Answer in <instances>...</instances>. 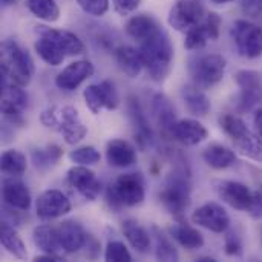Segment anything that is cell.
Wrapping results in <instances>:
<instances>
[{
  "instance_id": "obj_1",
  "label": "cell",
  "mask_w": 262,
  "mask_h": 262,
  "mask_svg": "<svg viewBox=\"0 0 262 262\" xmlns=\"http://www.w3.org/2000/svg\"><path fill=\"white\" fill-rule=\"evenodd\" d=\"M138 51L149 77L155 81H163L169 75L173 60V48L169 35L160 29L155 35L141 41Z\"/></svg>"
},
{
  "instance_id": "obj_46",
  "label": "cell",
  "mask_w": 262,
  "mask_h": 262,
  "mask_svg": "<svg viewBox=\"0 0 262 262\" xmlns=\"http://www.w3.org/2000/svg\"><path fill=\"white\" fill-rule=\"evenodd\" d=\"M253 123H255V127H256V132H258V135H259V137H262V107H259V109L255 112Z\"/></svg>"
},
{
  "instance_id": "obj_37",
  "label": "cell",
  "mask_w": 262,
  "mask_h": 262,
  "mask_svg": "<svg viewBox=\"0 0 262 262\" xmlns=\"http://www.w3.org/2000/svg\"><path fill=\"white\" fill-rule=\"evenodd\" d=\"M28 9L45 21H55L60 17V8L55 0H26Z\"/></svg>"
},
{
  "instance_id": "obj_25",
  "label": "cell",
  "mask_w": 262,
  "mask_h": 262,
  "mask_svg": "<svg viewBox=\"0 0 262 262\" xmlns=\"http://www.w3.org/2000/svg\"><path fill=\"white\" fill-rule=\"evenodd\" d=\"M152 112H154L155 120L160 124V129L163 130V134L166 137H169L170 129L177 123V120H175V109L170 104L169 98L166 95H163V94L155 95L154 100H152Z\"/></svg>"
},
{
  "instance_id": "obj_4",
  "label": "cell",
  "mask_w": 262,
  "mask_h": 262,
  "mask_svg": "<svg viewBox=\"0 0 262 262\" xmlns=\"http://www.w3.org/2000/svg\"><path fill=\"white\" fill-rule=\"evenodd\" d=\"M160 201L175 216L183 215L190 206V178L184 167H177L166 180L161 192Z\"/></svg>"
},
{
  "instance_id": "obj_8",
  "label": "cell",
  "mask_w": 262,
  "mask_h": 262,
  "mask_svg": "<svg viewBox=\"0 0 262 262\" xmlns=\"http://www.w3.org/2000/svg\"><path fill=\"white\" fill-rule=\"evenodd\" d=\"M232 35L238 52L246 58H258L262 55V28L249 21L236 20L232 28Z\"/></svg>"
},
{
  "instance_id": "obj_35",
  "label": "cell",
  "mask_w": 262,
  "mask_h": 262,
  "mask_svg": "<svg viewBox=\"0 0 262 262\" xmlns=\"http://www.w3.org/2000/svg\"><path fill=\"white\" fill-rule=\"evenodd\" d=\"M0 166H2V172L12 175V177H18L23 175L26 167H28V161L26 157L14 149L5 150L2 154V160H0Z\"/></svg>"
},
{
  "instance_id": "obj_3",
  "label": "cell",
  "mask_w": 262,
  "mask_h": 262,
  "mask_svg": "<svg viewBox=\"0 0 262 262\" xmlns=\"http://www.w3.org/2000/svg\"><path fill=\"white\" fill-rule=\"evenodd\" d=\"M40 120L46 127L58 130L68 144H77L88 134V127L83 124L78 111L72 106L51 107L41 114Z\"/></svg>"
},
{
  "instance_id": "obj_15",
  "label": "cell",
  "mask_w": 262,
  "mask_h": 262,
  "mask_svg": "<svg viewBox=\"0 0 262 262\" xmlns=\"http://www.w3.org/2000/svg\"><path fill=\"white\" fill-rule=\"evenodd\" d=\"M192 221L215 233H223L230 226V216L227 215L224 207L216 203H207L198 207L192 215Z\"/></svg>"
},
{
  "instance_id": "obj_48",
  "label": "cell",
  "mask_w": 262,
  "mask_h": 262,
  "mask_svg": "<svg viewBox=\"0 0 262 262\" xmlns=\"http://www.w3.org/2000/svg\"><path fill=\"white\" fill-rule=\"evenodd\" d=\"M213 3H216V5H226V3H230V2H233V0H212Z\"/></svg>"
},
{
  "instance_id": "obj_47",
  "label": "cell",
  "mask_w": 262,
  "mask_h": 262,
  "mask_svg": "<svg viewBox=\"0 0 262 262\" xmlns=\"http://www.w3.org/2000/svg\"><path fill=\"white\" fill-rule=\"evenodd\" d=\"M35 261L58 262V261H63V256H60V255H49V253H45L43 256H37V258H35Z\"/></svg>"
},
{
  "instance_id": "obj_16",
  "label": "cell",
  "mask_w": 262,
  "mask_h": 262,
  "mask_svg": "<svg viewBox=\"0 0 262 262\" xmlns=\"http://www.w3.org/2000/svg\"><path fill=\"white\" fill-rule=\"evenodd\" d=\"M35 210L40 220H55L69 213L71 201L60 190H46L38 196Z\"/></svg>"
},
{
  "instance_id": "obj_40",
  "label": "cell",
  "mask_w": 262,
  "mask_h": 262,
  "mask_svg": "<svg viewBox=\"0 0 262 262\" xmlns=\"http://www.w3.org/2000/svg\"><path fill=\"white\" fill-rule=\"evenodd\" d=\"M104 259L109 262H130L132 256L126 246L120 241H111L104 252Z\"/></svg>"
},
{
  "instance_id": "obj_39",
  "label": "cell",
  "mask_w": 262,
  "mask_h": 262,
  "mask_svg": "<svg viewBox=\"0 0 262 262\" xmlns=\"http://www.w3.org/2000/svg\"><path fill=\"white\" fill-rule=\"evenodd\" d=\"M69 158L72 163H77L81 166H92V164H97L100 161L101 155L95 147L84 146V147H78V149L72 150L69 154Z\"/></svg>"
},
{
  "instance_id": "obj_29",
  "label": "cell",
  "mask_w": 262,
  "mask_h": 262,
  "mask_svg": "<svg viewBox=\"0 0 262 262\" xmlns=\"http://www.w3.org/2000/svg\"><path fill=\"white\" fill-rule=\"evenodd\" d=\"M203 160L206 161L207 166L220 170L233 166L236 163V154L223 144H210L204 149Z\"/></svg>"
},
{
  "instance_id": "obj_14",
  "label": "cell",
  "mask_w": 262,
  "mask_h": 262,
  "mask_svg": "<svg viewBox=\"0 0 262 262\" xmlns=\"http://www.w3.org/2000/svg\"><path fill=\"white\" fill-rule=\"evenodd\" d=\"M215 190L218 196L236 210L247 212L253 201V192L243 183L238 181H216Z\"/></svg>"
},
{
  "instance_id": "obj_51",
  "label": "cell",
  "mask_w": 262,
  "mask_h": 262,
  "mask_svg": "<svg viewBox=\"0 0 262 262\" xmlns=\"http://www.w3.org/2000/svg\"><path fill=\"white\" fill-rule=\"evenodd\" d=\"M259 239H261V246H262V226L259 227Z\"/></svg>"
},
{
  "instance_id": "obj_13",
  "label": "cell",
  "mask_w": 262,
  "mask_h": 262,
  "mask_svg": "<svg viewBox=\"0 0 262 262\" xmlns=\"http://www.w3.org/2000/svg\"><path fill=\"white\" fill-rule=\"evenodd\" d=\"M235 81L238 83L241 94H239V104L238 109L241 112L250 111L262 97L261 75L256 71L252 69H243L238 71L235 75Z\"/></svg>"
},
{
  "instance_id": "obj_45",
  "label": "cell",
  "mask_w": 262,
  "mask_h": 262,
  "mask_svg": "<svg viewBox=\"0 0 262 262\" xmlns=\"http://www.w3.org/2000/svg\"><path fill=\"white\" fill-rule=\"evenodd\" d=\"M247 212L255 220L262 218V184L259 186V189L253 193V201H252V206Z\"/></svg>"
},
{
  "instance_id": "obj_28",
  "label": "cell",
  "mask_w": 262,
  "mask_h": 262,
  "mask_svg": "<svg viewBox=\"0 0 262 262\" xmlns=\"http://www.w3.org/2000/svg\"><path fill=\"white\" fill-rule=\"evenodd\" d=\"M115 60H117L120 69L130 78L138 77L141 69L144 68L140 51L132 46H120L115 51Z\"/></svg>"
},
{
  "instance_id": "obj_31",
  "label": "cell",
  "mask_w": 262,
  "mask_h": 262,
  "mask_svg": "<svg viewBox=\"0 0 262 262\" xmlns=\"http://www.w3.org/2000/svg\"><path fill=\"white\" fill-rule=\"evenodd\" d=\"M183 100L187 111L193 115L204 117L210 111V100L198 86H184L183 88Z\"/></svg>"
},
{
  "instance_id": "obj_41",
  "label": "cell",
  "mask_w": 262,
  "mask_h": 262,
  "mask_svg": "<svg viewBox=\"0 0 262 262\" xmlns=\"http://www.w3.org/2000/svg\"><path fill=\"white\" fill-rule=\"evenodd\" d=\"M80 8L95 17L104 15L109 9V0H77Z\"/></svg>"
},
{
  "instance_id": "obj_20",
  "label": "cell",
  "mask_w": 262,
  "mask_h": 262,
  "mask_svg": "<svg viewBox=\"0 0 262 262\" xmlns=\"http://www.w3.org/2000/svg\"><path fill=\"white\" fill-rule=\"evenodd\" d=\"M127 112H129V118L132 123V129H134V135L135 140L138 143V146L141 149L147 147L152 143L154 134H152V127L147 121V117L141 107V104L138 103L137 98L129 97V103H127Z\"/></svg>"
},
{
  "instance_id": "obj_32",
  "label": "cell",
  "mask_w": 262,
  "mask_h": 262,
  "mask_svg": "<svg viewBox=\"0 0 262 262\" xmlns=\"http://www.w3.org/2000/svg\"><path fill=\"white\" fill-rule=\"evenodd\" d=\"M40 34H41L40 38L35 41L37 54L40 55V58L45 63H48L51 66H58L64 60L66 54L63 52V49L58 46V43L54 38H51L49 35H46L43 32H40Z\"/></svg>"
},
{
  "instance_id": "obj_42",
  "label": "cell",
  "mask_w": 262,
  "mask_h": 262,
  "mask_svg": "<svg viewBox=\"0 0 262 262\" xmlns=\"http://www.w3.org/2000/svg\"><path fill=\"white\" fill-rule=\"evenodd\" d=\"M226 253L229 256H241V253H243L241 239L235 232H230L226 236Z\"/></svg>"
},
{
  "instance_id": "obj_19",
  "label": "cell",
  "mask_w": 262,
  "mask_h": 262,
  "mask_svg": "<svg viewBox=\"0 0 262 262\" xmlns=\"http://www.w3.org/2000/svg\"><path fill=\"white\" fill-rule=\"evenodd\" d=\"M207 135H209L207 129L200 121L192 120V118H184L173 124V127L170 129L169 138L184 146H195L204 141Z\"/></svg>"
},
{
  "instance_id": "obj_12",
  "label": "cell",
  "mask_w": 262,
  "mask_h": 262,
  "mask_svg": "<svg viewBox=\"0 0 262 262\" xmlns=\"http://www.w3.org/2000/svg\"><path fill=\"white\" fill-rule=\"evenodd\" d=\"M221 17L216 12H209L204 18L186 32L184 46L187 49H200L206 46L207 41H213L220 35Z\"/></svg>"
},
{
  "instance_id": "obj_36",
  "label": "cell",
  "mask_w": 262,
  "mask_h": 262,
  "mask_svg": "<svg viewBox=\"0 0 262 262\" xmlns=\"http://www.w3.org/2000/svg\"><path fill=\"white\" fill-rule=\"evenodd\" d=\"M152 233L155 236V255L157 259L160 261H178L180 255L175 249V246L172 244V241L169 239V236H166L157 226H152Z\"/></svg>"
},
{
  "instance_id": "obj_21",
  "label": "cell",
  "mask_w": 262,
  "mask_h": 262,
  "mask_svg": "<svg viewBox=\"0 0 262 262\" xmlns=\"http://www.w3.org/2000/svg\"><path fill=\"white\" fill-rule=\"evenodd\" d=\"M57 233H58V239L60 244L63 247V250L66 253H75L80 249H83L88 244V233L84 232V229L75 223V221H63L58 227H57Z\"/></svg>"
},
{
  "instance_id": "obj_43",
  "label": "cell",
  "mask_w": 262,
  "mask_h": 262,
  "mask_svg": "<svg viewBox=\"0 0 262 262\" xmlns=\"http://www.w3.org/2000/svg\"><path fill=\"white\" fill-rule=\"evenodd\" d=\"M112 2H114L115 11H117L120 15H129V14L134 12V11L140 6V3H141V0H112Z\"/></svg>"
},
{
  "instance_id": "obj_2",
  "label": "cell",
  "mask_w": 262,
  "mask_h": 262,
  "mask_svg": "<svg viewBox=\"0 0 262 262\" xmlns=\"http://www.w3.org/2000/svg\"><path fill=\"white\" fill-rule=\"evenodd\" d=\"M34 75V61L14 40L2 43V78L25 88Z\"/></svg>"
},
{
  "instance_id": "obj_27",
  "label": "cell",
  "mask_w": 262,
  "mask_h": 262,
  "mask_svg": "<svg viewBox=\"0 0 262 262\" xmlns=\"http://www.w3.org/2000/svg\"><path fill=\"white\" fill-rule=\"evenodd\" d=\"M40 32L49 35L51 38H54L58 46L63 49V52L66 55H78L84 51V45L83 41L72 32L69 31H63V29H52V28H46V26H38Z\"/></svg>"
},
{
  "instance_id": "obj_49",
  "label": "cell",
  "mask_w": 262,
  "mask_h": 262,
  "mask_svg": "<svg viewBox=\"0 0 262 262\" xmlns=\"http://www.w3.org/2000/svg\"><path fill=\"white\" fill-rule=\"evenodd\" d=\"M196 261H201V262H206V261L215 262V259H213V258H200V259H196Z\"/></svg>"
},
{
  "instance_id": "obj_34",
  "label": "cell",
  "mask_w": 262,
  "mask_h": 262,
  "mask_svg": "<svg viewBox=\"0 0 262 262\" xmlns=\"http://www.w3.org/2000/svg\"><path fill=\"white\" fill-rule=\"evenodd\" d=\"M169 230H170L172 238L189 250L201 249L204 246V236L201 235V232H198L196 229H193L187 224H183V223L175 224Z\"/></svg>"
},
{
  "instance_id": "obj_50",
  "label": "cell",
  "mask_w": 262,
  "mask_h": 262,
  "mask_svg": "<svg viewBox=\"0 0 262 262\" xmlns=\"http://www.w3.org/2000/svg\"><path fill=\"white\" fill-rule=\"evenodd\" d=\"M14 2H15V0H2V3H3L5 6H8V5H12Z\"/></svg>"
},
{
  "instance_id": "obj_10",
  "label": "cell",
  "mask_w": 262,
  "mask_h": 262,
  "mask_svg": "<svg viewBox=\"0 0 262 262\" xmlns=\"http://www.w3.org/2000/svg\"><path fill=\"white\" fill-rule=\"evenodd\" d=\"M83 97H84V103L88 109L92 114H100V111L103 109L114 111L118 107V103H120L115 84L109 80L88 86L83 92Z\"/></svg>"
},
{
  "instance_id": "obj_30",
  "label": "cell",
  "mask_w": 262,
  "mask_h": 262,
  "mask_svg": "<svg viewBox=\"0 0 262 262\" xmlns=\"http://www.w3.org/2000/svg\"><path fill=\"white\" fill-rule=\"evenodd\" d=\"M123 235L129 241V244L138 252V253H147L150 247V236L149 232L141 227L137 221L134 220H126L121 224Z\"/></svg>"
},
{
  "instance_id": "obj_38",
  "label": "cell",
  "mask_w": 262,
  "mask_h": 262,
  "mask_svg": "<svg viewBox=\"0 0 262 262\" xmlns=\"http://www.w3.org/2000/svg\"><path fill=\"white\" fill-rule=\"evenodd\" d=\"M61 154H63V150L58 146L51 144V146H48L45 149H35L32 152V161H34L37 169L46 170L60 160Z\"/></svg>"
},
{
  "instance_id": "obj_26",
  "label": "cell",
  "mask_w": 262,
  "mask_h": 262,
  "mask_svg": "<svg viewBox=\"0 0 262 262\" xmlns=\"http://www.w3.org/2000/svg\"><path fill=\"white\" fill-rule=\"evenodd\" d=\"M32 238H34V244L43 253L60 255V252H64L61 244H60V239H58L57 227H51V226H46V224L37 226L34 229Z\"/></svg>"
},
{
  "instance_id": "obj_24",
  "label": "cell",
  "mask_w": 262,
  "mask_h": 262,
  "mask_svg": "<svg viewBox=\"0 0 262 262\" xmlns=\"http://www.w3.org/2000/svg\"><path fill=\"white\" fill-rule=\"evenodd\" d=\"M160 25L147 14H138L134 15L127 23H126V32L137 40L138 43L150 38L152 35H155L160 31Z\"/></svg>"
},
{
  "instance_id": "obj_6",
  "label": "cell",
  "mask_w": 262,
  "mask_h": 262,
  "mask_svg": "<svg viewBox=\"0 0 262 262\" xmlns=\"http://www.w3.org/2000/svg\"><path fill=\"white\" fill-rule=\"evenodd\" d=\"M221 129L232 138L235 147L247 158L262 163V137L255 135L246 123L232 114H224L220 117Z\"/></svg>"
},
{
  "instance_id": "obj_7",
  "label": "cell",
  "mask_w": 262,
  "mask_h": 262,
  "mask_svg": "<svg viewBox=\"0 0 262 262\" xmlns=\"http://www.w3.org/2000/svg\"><path fill=\"white\" fill-rule=\"evenodd\" d=\"M227 61L220 54H210L198 58L190 66V75L193 84L201 89H209L218 84L226 74Z\"/></svg>"
},
{
  "instance_id": "obj_18",
  "label": "cell",
  "mask_w": 262,
  "mask_h": 262,
  "mask_svg": "<svg viewBox=\"0 0 262 262\" xmlns=\"http://www.w3.org/2000/svg\"><path fill=\"white\" fill-rule=\"evenodd\" d=\"M94 64L88 60H78L68 64L55 78L57 88L63 91H74L77 89L84 80L94 75Z\"/></svg>"
},
{
  "instance_id": "obj_44",
  "label": "cell",
  "mask_w": 262,
  "mask_h": 262,
  "mask_svg": "<svg viewBox=\"0 0 262 262\" xmlns=\"http://www.w3.org/2000/svg\"><path fill=\"white\" fill-rule=\"evenodd\" d=\"M241 9L250 17L262 15V0H241Z\"/></svg>"
},
{
  "instance_id": "obj_33",
  "label": "cell",
  "mask_w": 262,
  "mask_h": 262,
  "mask_svg": "<svg viewBox=\"0 0 262 262\" xmlns=\"http://www.w3.org/2000/svg\"><path fill=\"white\" fill-rule=\"evenodd\" d=\"M0 243L6 249V252L11 253L14 258L26 259L28 252H26V247H25L21 238L18 236L15 229L9 223H6V221H3L2 227H0Z\"/></svg>"
},
{
  "instance_id": "obj_17",
  "label": "cell",
  "mask_w": 262,
  "mask_h": 262,
  "mask_svg": "<svg viewBox=\"0 0 262 262\" xmlns=\"http://www.w3.org/2000/svg\"><path fill=\"white\" fill-rule=\"evenodd\" d=\"M68 183L71 187H74L81 196H84L89 201L97 200L101 190L100 181L97 180L95 173L81 164L74 166L68 170Z\"/></svg>"
},
{
  "instance_id": "obj_5",
  "label": "cell",
  "mask_w": 262,
  "mask_h": 262,
  "mask_svg": "<svg viewBox=\"0 0 262 262\" xmlns=\"http://www.w3.org/2000/svg\"><path fill=\"white\" fill-rule=\"evenodd\" d=\"M146 195L144 180L140 173L120 175L107 189L106 200L111 209L120 210L123 207H135L143 203Z\"/></svg>"
},
{
  "instance_id": "obj_9",
  "label": "cell",
  "mask_w": 262,
  "mask_h": 262,
  "mask_svg": "<svg viewBox=\"0 0 262 262\" xmlns=\"http://www.w3.org/2000/svg\"><path fill=\"white\" fill-rule=\"evenodd\" d=\"M28 95L21 86L2 78V114L12 124H23V111Z\"/></svg>"
},
{
  "instance_id": "obj_11",
  "label": "cell",
  "mask_w": 262,
  "mask_h": 262,
  "mask_svg": "<svg viewBox=\"0 0 262 262\" xmlns=\"http://www.w3.org/2000/svg\"><path fill=\"white\" fill-rule=\"evenodd\" d=\"M204 18V8L196 0H178L169 12V25L187 32Z\"/></svg>"
},
{
  "instance_id": "obj_22",
  "label": "cell",
  "mask_w": 262,
  "mask_h": 262,
  "mask_svg": "<svg viewBox=\"0 0 262 262\" xmlns=\"http://www.w3.org/2000/svg\"><path fill=\"white\" fill-rule=\"evenodd\" d=\"M2 195H3L5 204L9 206L11 209L25 212L31 207V193L26 184H23L18 180H14V178L5 180Z\"/></svg>"
},
{
  "instance_id": "obj_23",
  "label": "cell",
  "mask_w": 262,
  "mask_h": 262,
  "mask_svg": "<svg viewBox=\"0 0 262 262\" xmlns=\"http://www.w3.org/2000/svg\"><path fill=\"white\" fill-rule=\"evenodd\" d=\"M106 160L114 167H129L137 161V150L124 140H111L106 146Z\"/></svg>"
}]
</instances>
